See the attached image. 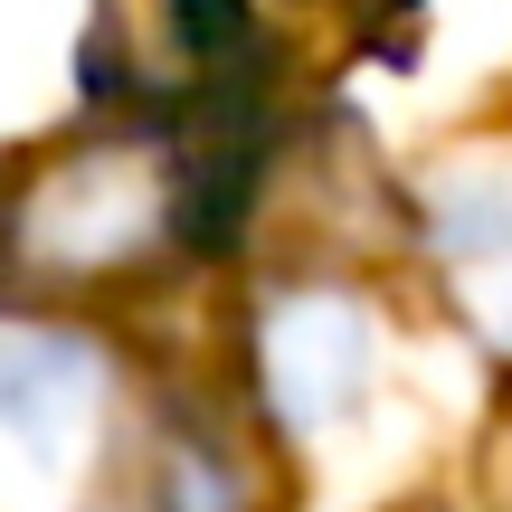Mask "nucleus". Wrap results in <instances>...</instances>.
Listing matches in <instances>:
<instances>
[{
  "instance_id": "obj_1",
  "label": "nucleus",
  "mask_w": 512,
  "mask_h": 512,
  "mask_svg": "<svg viewBox=\"0 0 512 512\" xmlns=\"http://www.w3.org/2000/svg\"><path fill=\"white\" fill-rule=\"evenodd\" d=\"M152 247H190V162L152 124L95 133L0 190V266L29 285H105Z\"/></svg>"
},
{
  "instance_id": "obj_4",
  "label": "nucleus",
  "mask_w": 512,
  "mask_h": 512,
  "mask_svg": "<svg viewBox=\"0 0 512 512\" xmlns=\"http://www.w3.org/2000/svg\"><path fill=\"white\" fill-rule=\"evenodd\" d=\"M484 503H494V512H512V399H503L494 437H484Z\"/></svg>"
},
{
  "instance_id": "obj_3",
  "label": "nucleus",
  "mask_w": 512,
  "mask_h": 512,
  "mask_svg": "<svg viewBox=\"0 0 512 512\" xmlns=\"http://www.w3.org/2000/svg\"><path fill=\"white\" fill-rule=\"evenodd\" d=\"M361 370H370V323L342 294H294L266 323V380L285 399V418H304V427L342 418L361 399Z\"/></svg>"
},
{
  "instance_id": "obj_2",
  "label": "nucleus",
  "mask_w": 512,
  "mask_h": 512,
  "mask_svg": "<svg viewBox=\"0 0 512 512\" xmlns=\"http://www.w3.org/2000/svg\"><path fill=\"white\" fill-rule=\"evenodd\" d=\"M105 408V351L67 323L0 313V512L48 503Z\"/></svg>"
}]
</instances>
